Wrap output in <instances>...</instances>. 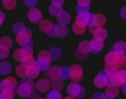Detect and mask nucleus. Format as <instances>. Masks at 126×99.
<instances>
[{
    "label": "nucleus",
    "instance_id": "f257e3e1",
    "mask_svg": "<svg viewBox=\"0 0 126 99\" xmlns=\"http://www.w3.org/2000/svg\"><path fill=\"white\" fill-rule=\"evenodd\" d=\"M34 87H35V83L32 82L31 78L24 76L20 82V85L17 86V95H20L22 98H28L31 95Z\"/></svg>",
    "mask_w": 126,
    "mask_h": 99
},
{
    "label": "nucleus",
    "instance_id": "f03ea898",
    "mask_svg": "<svg viewBox=\"0 0 126 99\" xmlns=\"http://www.w3.org/2000/svg\"><path fill=\"white\" fill-rule=\"evenodd\" d=\"M50 62L51 56L48 51H40L36 59V67L39 68V71H47L50 67Z\"/></svg>",
    "mask_w": 126,
    "mask_h": 99
},
{
    "label": "nucleus",
    "instance_id": "7ed1b4c3",
    "mask_svg": "<svg viewBox=\"0 0 126 99\" xmlns=\"http://www.w3.org/2000/svg\"><path fill=\"white\" fill-rule=\"evenodd\" d=\"M31 36H32V32L30 28H27L23 32L16 35V42L19 43L20 47H24V46H28V47H32V42H31Z\"/></svg>",
    "mask_w": 126,
    "mask_h": 99
},
{
    "label": "nucleus",
    "instance_id": "20e7f679",
    "mask_svg": "<svg viewBox=\"0 0 126 99\" xmlns=\"http://www.w3.org/2000/svg\"><path fill=\"white\" fill-rule=\"evenodd\" d=\"M67 92L70 95V98H83L86 94L85 87H82L80 85H78L77 82H73L71 85L67 86Z\"/></svg>",
    "mask_w": 126,
    "mask_h": 99
},
{
    "label": "nucleus",
    "instance_id": "39448f33",
    "mask_svg": "<svg viewBox=\"0 0 126 99\" xmlns=\"http://www.w3.org/2000/svg\"><path fill=\"white\" fill-rule=\"evenodd\" d=\"M32 54H34V52H32V47L24 46V47H20L19 50L15 51L14 58H15V60H16V62H20V63H22L26 58L32 56Z\"/></svg>",
    "mask_w": 126,
    "mask_h": 99
},
{
    "label": "nucleus",
    "instance_id": "423d86ee",
    "mask_svg": "<svg viewBox=\"0 0 126 99\" xmlns=\"http://www.w3.org/2000/svg\"><path fill=\"white\" fill-rule=\"evenodd\" d=\"M39 28H40V31H43L47 36H50V38L55 36V26H54L50 20H40Z\"/></svg>",
    "mask_w": 126,
    "mask_h": 99
},
{
    "label": "nucleus",
    "instance_id": "0eeeda50",
    "mask_svg": "<svg viewBox=\"0 0 126 99\" xmlns=\"http://www.w3.org/2000/svg\"><path fill=\"white\" fill-rule=\"evenodd\" d=\"M82 78H83V70H82L80 66L74 64L73 67H70V79L73 80V82L79 83L80 80H82Z\"/></svg>",
    "mask_w": 126,
    "mask_h": 99
},
{
    "label": "nucleus",
    "instance_id": "6e6552de",
    "mask_svg": "<svg viewBox=\"0 0 126 99\" xmlns=\"http://www.w3.org/2000/svg\"><path fill=\"white\" fill-rule=\"evenodd\" d=\"M17 88V82L15 78H5L4 80L0 82V91H4V90H14Z\"/></svg>",
    "mask_w": 126,
    "mask_h": 99
},
{
    "label": "nucleus",
    "instance_id": "1a4fd4ad",
    "mask_svg": "<svg viewBox=\"0 0 126 99\" xmlns=\"http://www.w3.org/2000/svg\"><path fill=\"white\" fill-rule=\"evenodd\" d=\"M27 17L30 19V22L31 23H40V20H42V12H40V10H38V8H35V7H31L28 10V12H27Z\"/></svg>",
    "mask_w": 126,
    "mask_h": 99
},
{
    "label": "nucleus",
    "instance_id": "9d476101",
    "mask_svg": "<svg viewBox=\"0 0 126 99\" xmlns=\"http://www.w3.org/2000/svg\"><path fill=\"white\" fill-rule=\"evenodd\" d=\"M94 85L97 87H99V88H102V87H106L107 85H109V79H107V72L106 71H101L99 74L95 76L94 79Z\"/></svg>",
    "mask_w": 126,
    "mask_h": 99
},
{
    "label": "nucleus",
    "instance_id": "9b49d317",
    "mask_svg": "<svg viewBox=\"0 0 126 99\" xmlns=\"http://www.w3.org/2000/svg\"><path fill=\"white\" fill-rule=\"evenodd\" d=\"M102 48H103V39L94 36L93 40H90V52L98 54V52H101Z\"/></svg>",
    "mask_w": 126,
    "mask_h": 99
},
{
    "label": "nucleus",
    "instance_id": "f8f14e48",
    "mask_svg": "<svg viewBox=\"0 0 126 99\" xmlns=\"http://www.w3.org/2000/svg\"><path fill=\"white\" fill-rule=\"evenodd\" d=\"M105 23H106L105 15L97 14V15H93L91 20H90V23H89V27H102Z\"/></svg>",
    "mask_w": 126,
    "mask_h": 99
},
{
    "label": "nucleus",
    "instance_id": "ddd939ff",
    "mask_svg": "<svg viewBox=\"0 0 126 99\" xmlns=\"http://www.w3.org/2000/svg\"><path fill=\"white\" fill-rule=\"evenodd\" d=\"M89 32L95 38H99V39H106L107 38V32L106 29H103L102 27H90L89 28Z\"/></svg>",
    "mask_w": 126,
    "mask_h": 99
},
{
    "label": "nucleus",
    "instance_id": "4468645a",
    "mask_svg": "<svg viewBox=\"0 0 126 99\" xmlns=\"http://www.w3.org/2000/svg\"><path fill=\"white\" fill-rule=\"evenodd\" d=\"M119 90H118V86H114V85H109L106 86V92H105V99H113L118 95Z\"/></svg>",
    "mask_w": 126,
    "mask_h": 99
},
{
    "label": "nucleus",
    "instance_id": "2eb2a0df",
    "mask_svg": "<svg viewBox=\"0 0 126 99\" xmlns=\"http://www.w3.org/2000/svg\"><path fill=\"white\" fill-rule=\"evenodd\" d=\"M118 58H119V54L113 50V51H110V52L106 55L105 63H106V64H118Z\"/></svg>",
    "mask_w": 126,
    "mask_h": 99
},
{
    "label": "nucleus",
    "instance_id": "dca6fc26",
    "mask_svg": "<svg viewBox=\"0 0 126 99\" xmlns=\"http://www.w3.org/2000/svg\"><path fill=\"white\" fill-rule=\"evenodd\" d=\"M93 15H94V14H90V11H89V12H82V14H78V16H77V22L83 23V24L89 26V23H90V20H91Z\"/></svg>",
    "mask_w": 126,
    "mask_h": 99
},
{
    "label": "nucleus",
    "instance_id": "f3484780",
    "mask_svg": "<svg viewBox=\"0 0 126 99\" xmlns=\"http://www.w3.org/2000/svg\"><path fill=\"white\" fill-rule=\"evenodd\" d=\"M35 87H36L38 91H40V92H47V91H48V88L51 87V83L47 79H40L36 85H35Z\"/></svg>",
    "mask_w": 126,
    "mask_h": 99
},
{
    "label": "nucleus",
    "instance_id": "a211bd4d",
    "mask_svg": "<svg viewBox=\"0 0 126 99\" xmlns=\"http://www.w3.org/2000/svg\"><path fill=\"white\" fill-rule=\"evenodd\" d=\"M117 78V86H122L126 83V70L125 68H119L115 74Z\"/></svg>",
    "mask_w": 126,
    "mask_h": 99
},
{
    "label": "nucleus",
    "instance_id": "6ab92c4d",
    "mask_svg": "<svg viewBox=\"0 0 126 99\" xmlns=\"http://www.w3.org/2000/svg\"><path fill=\"white\" fill-rule=\"evenodd\" d=\"M47 78H48V79H51V80L59 78V67H58V66L48 67V70H47Z\"/></svg>",
    "mask_w": 126,
    "mask_h": 99
},
{
    "label": "nucleus",
    "instance_id": "aec40b11",
    "mask_svg": "<svg viewBox=\"0 0 126 99\" xmlns=\"http://www.w3.org/2000/svg\"><path fill=\"white\" fill-rule=\"evenodd\" d=\"M68 29L67 27H66L64 24H59V26H55V36L58 38H64L66 35H67Z\"/></svg>",
    "mask_w": 126,
    "mask_h": 99
},
{
    "label": "nucleus",
    "instance_id": "412c9836",
    "mask_svg": "<svg viewBox=\"0 0 126 99\" xmlns=\"http://www.w3.org/2000/svg\"><path fill=\"white\" fill-rule=\"evenodd\" d=\"M39 75V68L36 67V64H32L27 67V76L31 78V79H35Z\"/></svg>",
    "mask_w": 126,
    "mask_h": 99
},
{
    "label": "nucleus",
    "instance_id": "4be33fe9",
    "mask_svg": "<svg viewBox=\"0 0 126 99\" xmlns=\"http://www.w3.org/2000/svg\"><path fill=\"white\" fill-rule=\"evenodd\" d=\"M56 17H58V22H59V24H64V26H66V24H67V23L71 20V16H70V14H68V12H63V11H62V12L59 14Z\"/></svg>",
    "mask_w": 126,
    "mask_h": 99
},
{
    "label": "nucleus",
    "instance_id": "5701e85b",
    "mask_svg": "<svg viewBox=\"0 0 126 99\" xmlns=\"http://www.w3.org/2000/svg\"><path fill=\"white\" fill-rule=\"evenodd\" d=\"M73 31L75 32L77 35L85 34V31H86V24L79 23V22H75V23H74V26H73Z\"/></svg>",
    "mask_w": 126,
    "mask_h": 99
},
{
    "label": "nucleus",
    "instance_id": "b1692460",
    "mask_svg": "<svg viewBox=\"0 0 126 99\" xmlns=\"http://www.w3.org/2000/svg\"><path fill=\"white\" fill-rule=\"evenodd\" d=\"M59 78L63 79V80L70 79V67H67V66L59 67Z\"/></svg>",
    "mask_w": 126,
    "mask_h": 99
},
{
    "label": "nucleus",
    "instance_id": "393cba45",
    "mask_svg": "<svg viewBox=\"0 0 126 99\" xmlns=\"http://www.w3.org/2000/svg\"><path fill=\"white\" fill-rule=\"evenodd\" d=\"M48 11H50V14L52 15V16H58L63 10H62V5L61 4H55V3H52V4L50 5V10Z\"/></svg>",
    "mask_w": 126,
    "mask_h": 99
},
{
    "label": "nucleus",
    "instance_id": "a878e982",
    "mask_svg": "<svg viewBox=\"0 0 126 99\" xmlns=\"http://www.w3.org/2000/svg\"><path fill=\"white\" fill-rule=\"evenodd\" d=\"M78 50L80 51V52H83L85 55H87L90 52V42L89 40H83L79 43V47H78Z\"/></svg>",
    "mask_w": 126,
    "mask_h": 99
},
{
    "label": "nucleus",
    "instance_id": "bb28decb",
    "mask_svg": "<svg viewBox=\"0 0 126 99\" xmlns=\"http://www.w3.org/2000/svg\"><path fill=\"white\" fill-rule=\"evenodd\" d=\"M48 52H50V56H51L52 60H58V59H61V56H62V52H61V50H59L58 47H52Z\"/></svg>",
    "mask_w": 126,
    "mask_h": 99
},
{
    "label": "nucleus",
    "instance_id": "cd10ccee",
    "mask_svg": "<svg viewBox=\"0 0 126 99\" xmlns=\"http://www.w3.org/2000/svg\"><path fill=\"white\" fill-rule=\"evenodd\" d=\"M114 51H117L118 54H125L126 52V43L125 42H117L113 47Z\"/></svg>",
    "mask_w": 126,
    "mask_h": 99
},
{
    "label": "nucleus",
    "instance_id": "c85d7f7f",
    "mask_svg": "<svg viewBox=\"0 0 126 99\" xmlns=\"http://www.w3.org/2000/svg\"><path fill=\"white\" fill-rule=\"evenodd\" d=\"M11 72V64L8 62H1L0 63V74L1 75H8Z\"/></svg>",
    "mask_w": 126,
    "mask_h": 99
},
{
    "label": "nucleus",
    "instance_id": "c756f323",
    "mask_svg": "<svg viewBox=\"0 0 126 99\" xmlns=\"http://www.w3.org/2000/svg\"><path fill=\"white\" fill-rule=\"evenodd\" d=\"M24 29H26V26L23 24L22 22H17V23H15V24L12 26V31H14L15 35H17V34H20V32H23Z\"/></svg>",
    "mask_w": 126,
    "mask_h": 99
},
{
    "label": "nucleus",
    "instance_id": "7c9ffc66",
    "mask_svg": "<svg viewBox=\"0 0 126 99\" xmlns=\"http://www.w3.org/2000/svg\"><path fill=\"white\" fill-rule=\"evenodd\" d=\"M63 82H64V80L61 79V78L52 79V82H51V87H52L54 90H62L63 88Z\"/></svg>",
    "mask_w": 126,
    "mask_h": 99
},
{
    "label": "nucleus",
    "instance_id": "2f4dec72",
    "mask_svg": "<svg viewBox=\"0 0 126 99\" xmlns=\"http://www.w3.org/2000/svg\"><path fill=\"white\" fill-rule=\"evenodd\" d=\"M16 74H17V76H20V78H24V76H27V67L24 64H19L16 67Z\"/></svg>",
    "mask_w": 126,
    "mask_h": 99
},
{
    "label": "nucleus",
    "instance_id": "473e14b6",
    "mask_svg": "<svg viewBox=\"0 0 126 99\" xmlns=\"http://www.w3.org/2000/svg\"><path fill=\"white\" fill-rule=\"evenodd\" d=\"M0 46L7 47V48H11V47H12V40H11L8 36H3L1 39H0Z\"/></svg>",
    "mask_w": 126,
    "mask_h": 99
},
{
    "label": "nucleus",
    "instance_id": "72a5a7b5",
    "mask_svg": "<svg viewBox=\"0 0 126 99\" xmlns=\"http://www.w3.org/2000/svg\"><path fill=\"white\" fill-rule=\"evenodd\" d=\"M3 5H4L5 10H14L16 7V0H4Z\"/></svg>",
    "mask_w": 126,
    "mask_h": 99
},
{
    "label": "nucleus",
    "instance_id": "f704fd0d",
    "mask_svg": "<svg viewBox=\"0 0 126 99\" xmlns=\"http://www.w3.org/2000/svg\"><path fill=\"white\" fill-rule=\"evenodd\" d=\"M47 98L48 99H61L62 95H61V92H59V90H54L52 88V91H50L48 94H47Z\"/></svg>",
    "mask_w": 126,
    "mask_h": 99
},
{
    "label": "nucleus",
    "instance_id": "c9c22d12",
    "mask_svg": "<svg viewBox=\"0 0 126 99\" xmlns=\"http://www.w3.org/2000/svg\"><path fill=\"white\" fill-rule=\"evenodd\" d=\"M89 11H90V4H79V3H78V5H77V12L78 14L89 12Z\"/></svg>",
    "mask_w": 126,
    "mask_h": 99
},
{
    "label": "nucleus",
    "instance_id": "e433bc0d",
    "mask_svg": "<svg viewBox=\"0 0 126 99\" xmlns=\"http://www.w3.org/2000/svg\"><path fill=\"white\" fill-rule=\"evenodd\" d=\"M118 70H119V67L117 64H106V70L105 71H106L107 74H115Z\"/></svg>",
    "mask_w": 126,
    "mask_h": 99
},
{
    "label": "nucleus",
    "instance_id": "4c0bfd02",
    "mask_svg": "<svg viewBox=\"0 0 126 99\" xmlns=\"http://www.w3.org/2000/svg\"><path fill=\"white\" fill-rule=\"evenodd\" d=\"M118 66L119 68H125L126 67V56L125 54H119V58H118Z\"/></svg>",
    "mask_w": 126,
    "mask_h": 99
},
{
    "label": "nucleus",
    "instance_id": "58836bf2",
    "mask_svg": "<svg viewBox=\"0 0 126 99\" xmlns=\"http://www.w3.org/2000/svg\"><path fill=\"white\" fill-rule=\"evenodd\" d=\"M1 97L4 99H12L15 97L14 90H4V91H1Z\"/></svg>",
    "mask_w": 126,
    "mask_h": 99
},
{
    "label": "nucleus",
    "instance_id": "ea45409f",
    "mask_svg": "<svg viewBox=\"0 0 126 99\" xmlns=\"http://www.w3.org/2000/svg\"><path fill=\"white\" fill-rule=\"evenodd\" d=\"M23 64L26 66V67H28V66H32V64H36V60H35L34 58H32V56H28V58H26L22 62Z\"/></svg>",
    "mask_w": 126,
    "mask_h": 99
},
{
    "label": "nucleus",
    "instance_id": "a19ab883",
    "mask_svg": "<svg viewBox=\"0 0 126 99\" xmlns=\"http://www.w3.org/2000/svg\"><path fill=\"white\" fill-rule=\"evenodd\" d=\"M8 50H10V48L0 46V59H5V58H7V56H8Z\"/></svg>",
    "mask_w": 126,
    "mask_h": 99
},
{
    "label": "nucleus",
    "instance_id": "79ce46f5",
    "mask_svg": "<svg viewBox=\"0 0 126 99\" xmlns=\"http://www.w3.org/2000/svg\"><path fill=\"white\" fill-rule=\"evenodd\" d=\"M36 3H38V0H24V4H26L28 8L35 7V5H36Z\"/></svg>",
    "mask_w": 126,
    "mask_h": 99
},
{
    "label": "nucleus",
    "instance_id": "37998d69",
    "mask_svg": "<svg viewBox=\"0 0 126 99\" xmlns=\"http://www.w3.org/2000/svg\"><path fill=\"white\" fill-rule=\"evenodd\" d=\"M75 58L79 59V60H83V59L86 58V55H85L83 52H80L79 50H77V51H75Z\"/></svg>",
    "mask_w": 126,
    "mask_h": 99
},
{
    "label": "nucleus",
    "instance_id": "c03bdc74",
    "mask_svg": "<svg viewBox=\"0 0 126 99\" xmlns=\"http://www.w3.org/2000/svg\"><path fill=\"white\" fill-rule=\"evenodd\" d=\"M119 16H121L124 20H126V7L121 8V11H119Z\"/></svg>",
    "mask_w": 126,
    "mask_h": 99
},
{
    "label": "nucleus",
    "instance_id": "a18cd8bd",
    "mask_svg": "<svg viewBox=\"0 0 126 99\" xmlns=\"http://www.w3.org/2000/svg\"><path fill=\"white\" fill-rule=\"evenodd\" d=\"M93 98H94V99H105V94L98 92V94H94V95H93Z\"/></svg>",
    "mask_w": 126,
    "mask_h": 99
},
{
    "label": "nucleus",
    "instance_id": "49530a36",
    "mask_svg": "<svg viewBox=\"0 0 126 99\" xmlns=\"http://www.w3.org/2000/svg\"><path fill=\"white\" fill-rule=\"evenodd\" d=\"M4 19H5V15L1 12V11H0V26L3 24V22H4Z\"/></svg>",
    "mask_w": 126,
    "mask_h": 99
},
{
    "label": "nucleus",
    "instance_id": "de8ad7c7",
    "mask_svg": "<svg viewBox=\"0 0 126 99\" xmlns=\"http://www.w3.org/2000/svg\"><path fill=\"white\" fill-rule=\"evenodd\" d=\"M78 3H79V4H90L91 0H78Z\"/></svg>",
    "mask_w": 126,
    "mask_h": 99
},
{
    "label": "nucleus",
    "instance_id": "09e8293b",
    "mask_svg": "<svg viewBox=\"0 0 126 99\" xmlns=\"http://www.w3.org/2000/svg\"><path fill=\"white\" fill-rule=\"evenodd\" d=\"M51 1L52 3H55V4H63V3H64V0H51Z\"/></svg>",
    "mask_w": 126,
    "mask_h": 99
},
{
    "label": "nucleus",
    "instance_id": "8fccbe9b",
    "mask_svg": "<svg viewBox=\"0 0 126 99\" xmlns=\"http://www.w3.org/2000/svg\"><path fill=\"white\" fill-rule=\"evenodd\" d=\"M31 98H39V95L36 94V92H31V95H30Z\"/></svg>",
    "mask_w": 126,
    "mask_h": 99
},
{
    "label": "nucleus",
    "instance_id": "3c124183",
    "mask_svg": "<svg viewBox=\"0 0 126 99\" xmlns=\"http://www.w3.org/2000/svg\"><path fill=\"white\" fill-rule=\"evenodd\" d=\"M122 92L126 95V83H125V85H122Z\"/></svg>",
    "mask_w": 126,
    "mask_h": 99
},
{
    "label": "nucleus",
    "instance_id": "603ef678",
    "mask_svg": "<svg viewBox=\"0 0 126 99\" xmlns=\"http://www.w3.org/2000/svg\"><path fill=\"white\" fill-rule=\"evenodd\" d=\"M0 98H3V97H1V91H0Z\"/></svg>",
    "mask_w": 126,
    "mask_h": 99
},
{
    "label": "nucleus",
    "instance_id": "864d4df0",
    "mask_svg": "<svg viewBox=\"0 0 126 99\" xmlns=\"http://www.w3.org/2000/svg\"><path fill=\"white\" fill-rule=\"evenodd\" d=\"M1 1H4V0H1Z\"/></svg>",
    "mask_w": 126,
    "mask_h": 99
}]
</instances>
